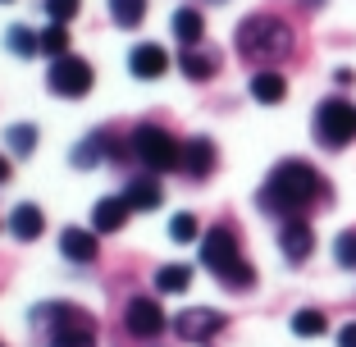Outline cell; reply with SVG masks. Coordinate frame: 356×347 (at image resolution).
<instances>
[{
    "label": "cell",
    "instance_id": "cell-1",
    "mask_svg": "<svg viewBox=\"0 0 356 347\" xmlns=\"http://www.w3.org/2000/svg\"><path fill=\"white\" fill-rule=\"evenodd\" d=\"M325 197V179L315 174L306 160H283V165L270 169V179L261 188V206L279 220H297Z\"/></svg>",
    "mask_w": 356,
    "mask_h": 347
},
{
    "label": "cell",
    "instance_id": "cell-2",
    "mask_svg": "<svg viewBox=\"0 0 356 347\" xmlns=\"http://www.w3.org/2000/svg\"><path fill=\"white\" fill-rule=\"evenodd\" d=\"M201 261H206V270L220 279L224 288H252L256 284V270L247 265V256H242L238 247V233L229 229V224H215V229L201 238Z\"/></svg>",
    "mask_w": 356,
    "mask_h": 347
},
{
    "label": "cell",
    "instance_id": "cell-3",
    "mask_svg": "<svg viewBox=\"0 0 356 347\" xmlns=\"http://www.w3.org/2000/svg\"><path fill=\"white\" fill-rule=\"evenodd\" d=\"M238 55L252 64H274L283 55H293V28L274 14H252L238 28Z\"/></svg>",
    "mask_w": 356,
    "mask_h": 347
},
{
    "label": "cell",
    "instance_id": "cell-4",
    "mask_svg": "<svg viewBox=\"0 0 356 347\" xmlns=\"http://www.w3.org/2000/svg\"><path fill=\"white\" fill-rule=\"evenodd\" d=\"M315 142L329 151H343L347 142H356V106L343 96H329L315 106Z\"/></svg>",
    "mask_w": 356,
    "mask_h": 347
},
{
    "label": "cell",
    "instance_id": "cell-5",
    "mask_svg": "<svg viewBox=\"0 0 356 347\" xmlns=\"http://www.w3.org/2000/svg\"><path fill=\"white\" fill-rule=\"evenodd\" d=\"M46 325H51V338H46L51 347H96V320L69 302L46 306Z\"/></svg>",
    "mask_w": 356,
    "mask_h": 347
},
{
    "label": "cell",
    "instance_id": "cell-6",
    "mask_svg": "<svg viewBox=\"0 0 356 347\" xmlns=\"http://www.w3.org/2000/svg\"><path fill=\"white\" fill-rule=\"evenodd\" d=\"M133 156L142 160L151 174H165V169H178L183 147H178V142H174V137H169L160 124H142V128L133 133Z\"/></svg>",
    "mask_w": 356,
    "mask_h": 347
},
{
    "label": "cell",
    "instance_id": "cell-7",
    "mask_svg": "<svg viewBox=\"0 0 356 347\" xmlns=\"http://www.w3.org/2000/svg\"><path fill=\"white\" fill-rule=\"evenodd\" d=\"M96 83L92 64L78 60V55H60V60L51 64V92L55 96H69V101H78V96H87Z\"/></svg>",
    "mask_w": 356,
    "mask_h": 347
},
{
    "label": "cell",
    "instance_id": "cell-8",
    "mask_svg": "<svg viewBox=\"0 0 356 347\" xmlns=\"http://www.w3.org/2000/svg\"><path fill=\"white\" fill-rule=\"evenodd\" d=\"M224 325H229V320H224L220 311H210V306H192V311H183V316L174 320L178 338H188V343H206V338H215Z\"/></svg>",
    "mask_w": 356,
    "mask_h": 347
},
{
    "label": "cell",
    "instance_id": "cell-9",
    "mask_svg": "<svg viewBox=\"0 0 356 347\" xmlns=\"http://www.w3.org/2000/svg\"><path fill=\"white\" fill-rule=\"evenodd\" d=\"M124 325L133 338H156L165 329V311L156 306V297H133L128 311H124Z\"/></svg>",
    "mask_w": 356,
    "mask_h": 347
},
{
    "label": "cell",
    "instance_id": "cell-10",
    "mask_svg": "<svg viewBox=\"0 0 356 347\" xmlns=\"http://www.w3.org/2000/svg\"><path fill=\"white\" fill-rule=\"evenodd\" d=\"M279 247H283V256L293 265H302L306 256L315 252V233H311V224L297 215V220H283V229H279Z\"/></svg>",
    "mask_w": 356,
    "mask_h": 347
},
{
    "label": "cell",
    "instance_id": "cell-11",
    "mask_svg": "<svg viewBox=\"0 0 356 347\" xmlns=\"http://www.w3.org/2000/svg\"><path fill=\"white\" fill-rule=\"evenodd\" d=\"M178 169L192 174V179H206L210 169H215V142H210V137H188V142H183V160H178Z\"/></svg>",
    "mask_w": 356,
    "mask_h": 347
},
{
    "label": "cell",
    "instance_id": "cell-12",
    "mask_svg": "<svg viewBox=\"0 0 356 347\" xmlns=\"http://www.w3.org/2000/svg\"><path fill=\"white\" fill-rule=\"evenodd\" d=\"M128 69H133V78H160V74L169 69L165 46H156V42L133 46V55H128Z\"/></svg>",
    "mask_w": 356,
    "mask_h": 347
},
{
    "label": "cell",
    "instance_id": "cell-13",
    "mask_svg": "<svg viewBox=\"0 0 356 347\" xmlns=\"http://www.w3.org/2000/svg\"><path fill=\"white\" fill-rule=\"evenodd\" d=\"M128 215H133V206H128L124 197H101L92 211V229L96 233H119L128 224Z\"/></svg>",
    "mask_w": 356,
    "mask_h": 347
},
{
    "label": "cell",
    "instance_id": "cell-14",
    "mask_svg": "<svg viewBox=\"0 0 356 347\" xmlns=\"http://www.w3.org/2000/svg\"><path fill=\"white\" fill-rule=\"evenodd\" d=\"M60 252L69 256V261H78V265H92L96 261V229H64L60 233Z\"/></svg>",
    "mask_w": 356,
    "mask_h": 347
},
{
    "label": "cell",
    "instance_id": "cell-15",
    "mask_svg": "<svg viewBox=\"0 0 356 347\" xmlns=\"http://www.w3.org/2000/svg\"><path fill=\"white\" fill-rule=\"evenodd\" d=\"M10 233L19 242H37L46 233V215L37 211L32 201H23V206H14V211H10Z\"/></svg>",
    "mask_w": 356,
    "mask_h": 347
},
{
    "label": "cell",
    "instance_id": "cell-16",
    "mask_svg": "<svg viewBox=\"0 0 356 347\" xmlns=\"http://www.w3.org/2000/svg\"><path fill=\"white\" fill-rule=\"evenodd\" d=\"M124 201L133 206V211H156L160 201H165V192H160V183L151 179V174H142V179H133L124 188Z\"/></svg>",
    "mask_w": 356,
    "mask_h": 347
},
{
    "label": "cell",
    "instance_id": "cell-17",
    "mask_svg": "<svg viewBox=\"0 0 356 347\" xmlns=\"http://www.w3.org/2000/svg\"><path fill=\"white\" fill-rule=\"evenodd\" d=\"M252 96L261 106H279L283 96H288V83H283V74H274V69H261V74H252Z\"/></svg>",
    "mask_w": 356,
    "mask_h": 347
},
{
    "label": "cell",
    "instance_id": "cell-18",
    "mask_svg": "<svg viewBox=\"0 0 356 347\" xmlns=\"http://www.w3.org/2000/svg\"><path fill=\"white\" fill-rule=\"evenodd\" d=\"M178 69H183L188 78H197V83H206V78L220 69V60H215V55H206V51H197V46H188V51L178 55Z\"/></svg>",
    "mask_w": 356,
    "mask_h": 347
},
{
    "label": "cell",
    "instance_id": "cell-19",
    "mask_svg": "<svg viewBox=\"0 0 356 347\" xmlns=\"http://www.w3.org/2000/svg\"><path fill=\"white\" fill-rule=\"evenodd\" d=\"M201 32H206V19H201L197 10H178V14H174V37H178L183 46H197Z\"/></svg>",
    "mask_w": 356,
    "mask_h": 347
},
{
    "label": "cell",
    "instance_id": "cell-20",
    "mask_svg": "<svg viewBox=\"0 0 356 347\" xmlns=\"http://www.w3.org/2000/svg\"><path fill=\"white\" fill-rule=\"evenodd\" d=\"M5 46H10V51L19 55V60H28V55L42 51V32H32V28H23V23H19V28L5 32Z\"/></svg>",
    "mask_w": 356,
    "mask_h": 347
},
{
    "label": "cell",
    "instance_id": "cell-21",
    "mask_svg": "<svg viewBox=\"0 0 356 347\" xmlns=\"http://www.w3.org/2000/svg\"><path fill=\"white\" fill-rule=\"evenodd\" d=\"M156 288L160 293H188L192 288V270L188 265H165V270H156Z\"/></svg>",
    "mask_w": 356,
    "mask_h": 347
},
{
    "label": "cell",
    "instance_id": "cell-22",
    "mask_svg": "<svg viewBox=\"0 0 356 347\" xmlns=\"http://www.w3.org/2000/svg\"><path fill=\"white\" fill-rule=\"evenodd\" d=\"M110 19L119 28H137V23L147 19V0H110Z\"/></svg>",
    "mask_w": 356,
    "mask_h": 347
},
{
    "label": "cell",
    "instance_id": "cell-23",
    "mask_svg": "<svg viewBox=\"0 0 356 347\" xmlns=\"http://www.w3.org/2000/svg\"><path fill=\"white\" fill-rule=\"evenodd\" d=\"M42 55H51V60L69 55V23H46L42 28Z\"/></svg>",
    "mask_w": 356,
    "mask_h": 347
},
{
    "label": "cell",
    "instance_id": "cell-24",
    "mask_svg": "<svg viewBox=\"0 0 356 347\" xmlns=\"http://www.w3.org/2000/svg\"><path fill=\"white\" fill-rule=\"evenodd\" d=\"M325 329H329V320H325V311H315V306H306V311L293 316V334L297 338H320Z\"/></svg>",
    "mask_w": 356,
    "mask_h": 347
},
{
    "label": "cell",
    "instance_id": "cell-25",
    "mask_svg": "<svg viewBox=\"0 0 356 347\" xmlns=\"http://www.w3.org/2000/svg\"><path fill=\"white\" fill-rule=\"evenodd\" d=\"M334 261L343 265V270H356V229H343L334 238Z\"/></svg>",
    "mask_w": 356,
    "mask_h": 347
},
{
    "label": "cell",
    "instance_id": "cell-26",
    "mask_svg": "<svg viewBox=\"0 0 356 347\" xmlns=\"http://www.w3.org/2000/svg\"><path fill=\"white\" fill-rule=\"evenodd\" d=\"M46 5V19L51 23H74L78 10H83V0H42Z\"/></svg>",
    "mask_w": 356,
    "mask_h": 347
},
{
    "label": "cell",
    "instance_id": "cell-27",
    "mask_svg": "<svg viewBox=\"0 0 356 347\" xmlns=\"http://www.w3.org/2000/svg\"><path fill=\"white\" fill-rule=\"evenodd\" d=\"M197 233H201L197 215H188V211H183V215H174V220H169V238H174V242H192Z\"/></svg>",
    "mask_w": 356,
    "mask_h": 347
},
{
    "label": "cell",
    "instance_id": "cell-28",
    "mask_svg": "<svg viewBox=\"0 0 356 347\" xmlns=\"http://www.w3.org/2000/svg\"><path fill=\"white\" fill-rule=\"evenodd\" d=\"M10 147H14V156H28V151L37 147V128L32 124H14L10 128Z\"/></svg>",
    "mask_w": 356,
    "mask_h": 347
},
{
    "label": "cell",
    "instance_id": "cell-29",
    "mask_svg": "<svg viewBox=\"0 0 356 347\" xmlns=\"http://www.w3.org/2000/svg\"><path fill=\"white\" fill-rule=\"evenodd\" d=\"M101 142H105V133H96V137H87L83 147H78V151H74V165H78V169H92V165H96V160H101Z\"/></svg>",
    "mask_w": 356,
    "mask_h": 347
},
{
    "label": "cell",
    "instance_id": "cell-30",
    "mask_svg": "<svg viewBox=\"0 0 356 347\" xmlns=\"http://www.w3.org/2000/svg\"><path fill=\"white\" fill-rule=\"evenodd\" d=\"M338 347H356V320H347V325L338 329Z\"/></svg>",
    "mask_w": 356,
    "mask_h": 347
},
{
    "label": "cell",
    "instance_id": "cell-31",
    "mask_svg": "<svg viewBox=\"0 0 356 347\" xmlns=\"http://www.w3.org/2000/svg\"><path fill=\"white\" fill-rule=\"evenodd\" d=\"M5 179H10V160L0 156V183H5Z\"/></svg>",
    "mask_w": 356,
    "mask_h": 347
},
{
    "label": "cell",
    "instance_id": "cell-32",
    "mask_svg": "<svg viewBox=\"0 0 356 347\" xmlns=\"http://www.w3.org/2000/svg\"><path fill=\"white\" fill-rule=\"evenodd\" d=\"M0 5H5V0H0Z\"/></svg>",
    "mask_w": 356,
    "mask_h": 347
}]
</instances>
